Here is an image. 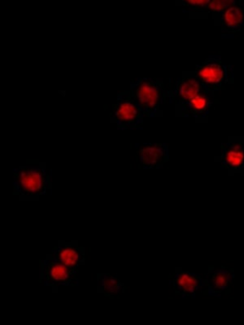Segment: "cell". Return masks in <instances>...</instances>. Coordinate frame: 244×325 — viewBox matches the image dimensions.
Returning <instances> with one entry per match:
<instances>
[{
  "mask_svg": "<svg viewBox=\"0 0 244 325\" xmlns=\"http://www.w3.org/2000/svg\"><path fill=\"white\" fill-rule=\"evenodd\" d=\"M139 98L142 104L154 106L158 100V91L155 87L144 83L139 87Z\"/></svg>",
  "mask_w": 244,
  "mask_h": 325,
  "instance_id": "obj_1",
  "label": "cell"
},
{
  "mask_svg": "<svg viewBox=\"0 0 244 325\" xmlns=\"http://www.w3.org/2000/svg\"><path fill=\"white\" fill-rule=\"evenodd\" d=\"M21 184L29 191H37L42 184V179L40 174L36 172L23 173L21 175Z\"/></svg>",
  "mask_w": 244,
  "mask_h": 325,
  "instance_id": "obj_3",
  "label": "cell"
},
{
  "mask_svg": "<svg viewBox=\"0 0 244 325\" xmlns=\"http://www.w3.org/2000/svg\"><path fill=\"white\" fill-rule=\"evenodd\" d=\"M232 3H233V0H210L209 5L212 10L220 11L225 8H228Z\"/></svg>",
  "mask_w": 244,
  "mask_h": 325,
  "instance_id": "obj_12",
  "label": "cell"
},
{
  "mask_svg": "<svg viewBox=\"0 0 244 325\" xmlns=\"http://www.w3.org/2000/svg\"><path fill=\"white\" fill-rule=\"evenodd\" d=\"M226 282H227V278L225 277L224 275H219L217 277V279H216V284L218 286V287H222V286H224L226 284Z\"/></svg>",
  "mask_w": 244,
  "mask_h": 325,
  "instance_id": "obj_14",
  "label": "cell"
},
{
  "mask_svg": "<svg viewBox=\"0 0 244 325\" xmlns=\"http://www.w3.org/2000/svg\"><path fill=\"white\" fill-rule=\"evenodd\" d=\"M187 1L193 5H204L210 2V0H187Z\"/></svg>",
  "mask_w": 244,
  "mask_h": 325,
  "instance_id": "obj_15",
  "label": "cell"
},
{
  "mask_svg": "<svg viewBox=\"0 0 244 325\" xmlns=\"http://www.w3.org/2000/svg\"><path fill=\"white\" fill-rule=\"evenodd\" d=\"M199 91L198 83L196 80H188L182 84L180 88V94L185 100H191L193 98L198 95Z\"/></svg>",
  "mask_w": 244,
  "mask_h": 325,
  "instance_id": "obj_4",
  "label": "cell"
},
{
  "mask_svg": "<svg viewBox=\"0 0 244 325\" xmlns=\"http://www.w3.org/2000/svg\"><path fill=\"white\" fill-rule=\"evenodd\" d=\"M224 18L229 26H237L242 20V13L238 8L230 7L225 13Z\"/></svg>",
  "mask_w": 244,
  "mask_h": 325,
  "instance_id": "obj_5",
  "label": "cell"
},
{
  "mask_svg": "<svg viewBox=\"0 0 244 325\" xmlns=\"http://www.w3.org/2000/svg\"><path fill=\"white\" fill-rule=\"evenodd\" d=\"M60 258L67 265H73L78 260V254L72 249H65L60 254Z\"/></svg>",
  "mask_w": 244,
  "mask_h": 325,
  "instance_id": "obj_8",
  "label": "cell"
},
{
  "mask_svg": "<svg viewBox=\"0 0 244 325\" xmlns=\"http://www.w3.org/2000/svg\"><path fill=\"white\" fill-rule=\"evenodd\" d=\"M192 106L194 107L195 109L197 110H202L206 104H207V101L206 99L201 97V95H196L195 98H193L191 100Z\"/></svg>",
  "mask_w": 244,
  "mask_h": 325,
  "instance_id": "obj_13",
  "label": "cell"
},
{
  "mask_svg": "<svg viewBox=\"0 0 244 325\" xmlns=\"http://www.w3.org/2000/svg\"><path fill=\"white\" fill-rule=\"evenodd\" d=\"M137 109L131 103L121 104L118 111V116L120 120H131L136 117Z\"/></svg>",
  "mask_w": 244,
  "mask_h": 325,
  "instance_id": "obj_6",
  "label": "cell"
},
{
  "mask_svg": "<svg viewBox=\"0 0 244 325\" xmlns=\"http://www.w3.org/2000/svg\"><path fill=\"white\" fill-rule=\"evenodd\" d=\"M199 75L202 80L209 83H217L222 80L223 72L220 67L215 64H211L202 68L199 72Z\"/></svg>",
  "mask_w": 244,
  "mask_h": 325,
  "instance_id": "obj_2",
  "label": "cell"
},
{
  "mask_svg": "<svg viewBox=\"0 0 244 325\" xmlns=\"http://www.w3.org/2000/svg\"><path fill=\"white\" fill-rule=\"evenodd\" d=\"M160 156H161V151L157 147H147L145 149H143L141 153V157L143 160L149 164L155 163L160 158Z\"/></svg>",
  "mask_w": 244,
  "mask_h": 325,
  "instance_id": "obj_7",
  "label": "cell"
},
{
  "mask_svg": "<svg viewBox=\"0 0 244 325\" xmlns=\"http://www.w3.org/2000/svg\"><path fill=\"white\" fill-rule=\"evenodd\" d=\"M178 283L186 291H193L197 285L196 280L188 275H183L178 279Z\"/></svg>",
  "mask_w": 244,
  "mask_h": 325,
  "instance_id": "obj_9",
  "label": "cell"
},
{
  "mask_svg": "<svg viewBox=\"0 0 244 325\" xmlns=\"http://www.w3.org/2000/svg\"><path fill=\"white\" fill-rule=\"evenodd\" d=\"M51 274L53 279H58V280H63L68 277L67 269L63 265L53 266Z\"/></svg>",
  "mask_w": 244,
  "mask_h": 325,
  "instance_id": "obj_11",
  "label": "cell"
},
{
  "mask_svg": "<svg viewBox=\"0 0 244 325\" xmlns=\"http://www.w3.org/2000/svg\"><path fill=\"white\" fill-rule=\"evenodd\" d=\"M243 154L240 151L233 150L227 155V160L228 162L233 166H238L242 162L243 160Z\"/></svg>",
  "mask_w": 244,
  "mask_h": 325,
  "instance_id": "obj_10",
  "label": "cell"
}]
</instances>
